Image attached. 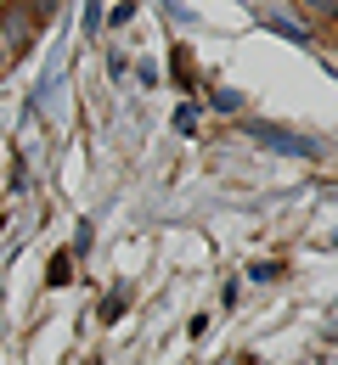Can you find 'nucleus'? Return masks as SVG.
I'll use <instances>...</instances> for the list:
<instances>
[{
    "mask_svg": "<svg viewBox=\"0 0 338 365\" xmlns=\"http://www.w3.org/2000/svg\"><path fill=\"white\" fill-rule=\"evenodd\" d=\"M242 130H248V140H265L271 152H288V158H304V163H316V158H322V140L299 135V130H288V124H271V118H242Z\"/></svg>",
    "mask_w": 338,
    "mask_h": 365,
    "instance_id": "obj_1",
    "label": "nucleus"
},
{
    "mask_svg": "<svg viewBox=\"0 0 338 365\" xmlns=\"http://www.w3.org/2000/svg\"><path fill=\"white\" fill-rule=\"evenodd\" d=\"M34 34H40V23H34L17 0H6V6H0V40H6V51H29Z\"/></svg>",
    "mask_w": 338,
    "mask_h": 365,
    "instance_id": "obj_2",
    "label": "nucleus"
},
{
    "mask_svg": "<svg viewBox=\"0 0 338 365\" xmlns=\"http://www.w3.org/2000/svg\"><path fill=\"white\" fill-rule=\"evenodd\" d=\"M265 29H271L277 40L299 46V51H316V34H310V23H299V17H265Z\"/></svg>",
    "mask_w": 338,
    "mask_h": 365,
    "instance_id": "obj_3",
    "label": "nucleus"
},
{
    "mask_svg": "<svg viewBox=\"0 0 338 365\" xmlns=\"http://www.w3.org/2000/svg\"><path fill=\"white\" fill-rule=\"evenodd\" d=\"M209 107L226 113V118H237V113H242V91H214V96H209Z\"/></svg>",
    "mask_w": 338,
    "mask_h": 365,
    "instance_id": "obj_4",
    "label": "nucleus"
},
{
    "mask_svg": "<svg viewBox=\"0 0 338 365\" xmlns=\"http://www.w3.org/2000/svg\"><path fill=\"white\" fill-rule=\"evenodd\" d=\"M51 287H68V281H74V253H56V259H51V275H46Z\"/></svg>",
    "mask_w": 338,
    "mask_h": 365,
    "instance_id": "obj_5",
    "label": "nucleus"
},
{
    "mask_svg": "<svg viewBox=\"0 0 338 365\" xmlns=\"http://www.w3.org/2000/svg\"><path fill=\"white\" fill-rule=\"evenodd\" d=\"M299 6H304L316 23H338V0H299Z\"/></svg>",
    "mask_w": 338,
    "mask_h": 365,
    "instance_id": "obj_6",
    "label": "nucleus"
},
{
    "mask_svg": "<svg viewBox=\"0 0 338 365\" xmlns=\"http://www.w3.org/2000/svg\"><path fill=\"white\" fill-rule=\"evenodd\" d=\"M164 11H169V23H181V29H192V23H197V17L181 6V0H164Z\"/></svg>",
    "mask_w": 338,
    "mask_h": 365,
    "instance_id": "obj_7",
    "label": "nucleus"
},
{
    "mask_svg": "<svg viewBox=\"0 0 338 365\" xmlns=\"http://www.w3.org/2000/svg\"><path fill=\"white\" fill-rule=\"evenodd\" d=\"M248 281L265 287V281H282V270H277V264H248Z\"/></svg>",
    "mask_w": 338,
    "mask_h": 365,
    "instance_id": "obj_8",
    "label": "nucleus"
},
{
    "mask_svg": "<svg viewBox=\"0 0 338 365\" xmlns=\"http://www.w3.org/2000/svg\"><path fill=\"white\" fill-rule=\"evenodd\" d=\"M124 315V292H113V298H107V304H101V320H107V326H113V320Z\"/></svg>",
    "mask_w": 338,
    "mask_h": 365,
    "instance_id": "obj_9",
    "label": "nucleus"
},
{
    "mask_svg": "<svg viewBox=\"0 0 338 365\" xmlns=\"http://www.w3.org/2000/svg\"><path fill=\"white\" fill-rule=\"evenodd\" d=\"M17 6H23V0H17ZM56 6H62V0H29V17H34V23H40V17H51V11H56Z\"/></svg>",
    "mask_w": 338,
    "mask_h": 365,
    "instance_id": "obj_10",
    "label": "nucleus"
},
{
    "mask_svg": "<svg viewBox=\"0 0 338 365\" xmlns=\"http://www.w3.org/2000/svg\"><path fill=\"white\" fill-rule=\"evenodd\" d=\"M175 130H181V135H192V130H197V113H192V107H181V113H175Z\"/></svg>",
    "mask_w": 338,
    "mask_h": 365,
    "instance_id": "obj_11",
    "label": "nucleus"
},
{
    "mask_svg": "<svg viewBox=\"0 0 338 365\" xmlns=\"http://www.w3.org/2000/svg\"><path fill=\"white\" fill-rule=\"evenodd\" d=\"M6 56H11V51H6V40H0V68H6Z\"/></svg>",
    "mask_w": 338,
    "mask_h": 365,
    "instance_id": "obj_12",
    "label": "nucleus"
}]
</instances>
